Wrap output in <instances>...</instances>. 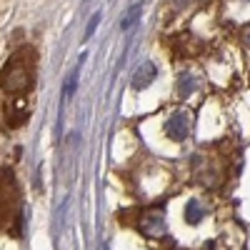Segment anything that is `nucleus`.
Instances as JSON below:
<instances>
[{
  "label": "nucleus",
  "mask_w": 250,
  "mask_h": 250,
  "mask_svg": "<svg viewBox=\"0 0 250 250\" xmlns=\"http://www.w3.org/2000/svg\"><path fill=\"white\" fill-rule=\"evenodd\" d=\"M35 62L38 58L33 48H20L18 53H13L0 73V88L13 98L28 93L35 83Z\"/></svg>",
  "instance_id": "f257e3e1"
},
{
  "label": "nucleus",
  "mask_w": 250,
  "mask_h": 250,
  "mask_svg": "<svg viewBox=\"0 0 250 250\" xmlns=\"http://www.w3.org/2000/svg\"><path fill=\"white\" fill-rule=\"evenodd\" d=\"M18 215V188L10 170H0V228Z\"/></svg>",
  "instance_id": "f03ea898"
},
{
  "label": "nucleus",
  "mask_w": 250,
  "mask_h": 250,
  "mask_svg": "<svg viewBox=\"0 0 250 250\" xmlns=\"http://www.w3.org/2000/svg\"><path fill=\"white\" fill-rule=\"evenodd\" d=\"M188 130H190V123H188V115L185 113H175L168 123H165V133H168L173 140L188 138Z\"/></svg>",
  "instance_id": "7ed1b4c3"
},
{
  "label": "nucleus",
  "mask_w": 250,
  "mask_h": 250,
  "mask_svg": "<svg viewBox=\"0 0 250 250\" xmlns=\"http://www.w3.org/2000/svg\"><path fill=\"white\" fill-rule=\"evenodd\" d=\"M155 65H153V62L148 60V62H143V65L135 70V78H133V88L135 90H143V88H148L150 85V83L155 80Z\"/></svg>",
  "instance_id": "20e7f679"
},
{
  "label": "nucleus",
  "mask_w": 250,
  "mask_h": 250,
  "mask_svg": "<svg viewBox=\"0 0 250 250\" xmlns=\"http://www.w3.org/2000/svg\"><path fill=\"white\" fill-rule=\"evenodd\" d=\"M163 228H165V223H163V215H160L158 210L143 215V230L148 233V235H160Z\"/></svg>",
  "instance_id": "39448f33"
},
{
  "label": "nucleus",
  "mask_w": 250,
  "mask_h": 250,
  "mask_svg": "<svg viewBox=\"0 0 250 250\" xmlns=\"http://www.w3.org/2000/svg\"><path fill=\"white\" fill-rule=\"evenodd\" d=\"M140 13H143V5H140V3H135L128 13H125V18L120 20V28H123V30H130V28L138 23V20H140Z\"/></svg>",
  "instance_id": "423d86ee"
},
{
  "label": "nucleus",
  "mask_w": 250,
  "mask_h": 250,
  "mask_svg": "<svg viewBox=\"0 0 250 250\" xmlns=\"http://www.w3.org/2000/svg\"><path fill=\"white\" fill-rule=\"evenodd\" d=\"M75 85H78V70L68 75V83L62 85V95H65V98H70V95L75 93Z\"/></svg>",
  "instance_id": "0eeeda50"
},
{
  "label": "nucleus",
  "mask_w": 250,
  "mask_h": 250,
  "mask_svg": "<svg viewBox=\"0 0 250 250\" xmlns=\"http://www.w3.org/2000/svg\"><path fill=\"white\" fill-rule=\"evenodd\" d=\"M200 220V210H198V203L190 200L188 203V223H198Z\"/></svg>",
  "instance_id": "6e6552de"
},
{
  "label": "nucleus",
  "mask_w": 250,
  "mask_h": 250,
  "mask_svg": "<svg viewBox=\"0 0 250 250\" xmlns=\"http://www.w3.org/2000/svg\"><path fill=\"white\" fill-rule=\"evenodd\" d=\"M98 23H100V13H95V15L90 18V23H88V30H85V38H90V35L95 33V28H98Z\"/></svg>",
  "instance_id": "1a4fd4ad"
},
{
  "label": "nucleus",
  "mask_w": 250,
  "mask_h": 250,
  "mask_svg": "<svg viewBox=\"0 0 250 250\" xmlns=\"http://www.w3.org/2000/svg\"><path fill=\"white\" fill-rule=\"evenodd\" d=\"M180 90H183V93H190V90H193V80L183 75V78H180Z\"/></svg>",
  "instance_id": "9d476101"
},
{
  "label": "nucleus",
  "mask_w": 250,
  "mask_h": 250,
  "mask_svg": "<svg viewBox=\"0 0 250 250\" xmlns=\"http://www.w3.org/2000/svg\"><path fill=\"white\" fill-rule=\"evenodd\" d=\"M243 38H245V45H248V48H250V25H248V28H245V35H243Z\"/></svg>",
  "instance_id": "9b49d317"
},
{
  "label": "nucleus",
  "mask_w": 250,
  "mask_h": 250,
  "mask_svg": "<svg viewBox=\"0 0 250 250\" xmlns=\"http://www.w3.org/2000/svg\"><path fill=\"white\" fill-rule=\"evenodd\" d=\"M175 3H190V0H175Z\"/></svg>",
  "instance_id": "f8f14e48"
}]
</instances>
